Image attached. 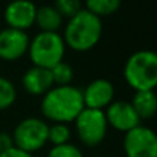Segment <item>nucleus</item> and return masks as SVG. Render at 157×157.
I'll use <instances>...</instances> for the list:
<instances>
[{"instance_id": "f257e3e1", "label": "nucleus", "mask_w": 157, "mask_h": 157, "mask_svg": "<svg viewBox=\"0 0 157 157\" xmlns=\"http://www.w3.org/2000/svg\"><path fill=\"white\" fill-rule=\"evenodd\" d=\"M86 108L83 90L76 86H54L43 95L40 109L48 120L54 123H69Z\"/></svg>"}, {"instance_id": "f03ea898", "label": "nucleus", "mask_w": 157, "mask_h": 157, "mask_svg": "<svg viewBox=\"0 0 157 157\" xmlns=\"http://www.w3.org/2000/svg\"><path fill=\"white\" fill-rule=\"evenodd\" d=\"M103 25L99 17L83 7L68 19L63 29V41L76 51H87L99 41Z\"/></svg>"}, {"instance_id": "7ed1b4c3", "label": "nucleus", "mask_w": 157, "mask_h": 157, "mask_svg": "<svg viewBox=\"0 0 157 157\" xmlns=\"http://www.w3.org/2000/svg\"><path fill=\"white\" fill-rule=\"evenodd\" d=\"M124 78L135 91H155L157 87V52L139 50L128 57Z\"/></svg>"}, {"instance_id": "20e7f679", "label": "nucleus", "mask_w": 157, "mask_h": 157, "mask_svg": "<svg viewBox=\"0 0 157 157\" xmlns=\"http://www.w3.org/2000/svg\"><path fill=\"white\" fill-rule=\"evenodd\" d=\"M65 41L58 32H39L29 41L30 61L35 66L51 69L57 63L62 62L65 54Z\"/></svg>"}, {"instance_id": "39448f33", "label": "nucleus", "mask_w": 157, "mask_h": 157, "mask_svg": "<svg viewBox=\"0 0 157 157\" xmlns=\"http://www.w3.org/2000/svg\"><path fill=\"white\" fill-rule=\"evenodd\" d=\"M48 128L50 125L37 117L21 120L13 132L14 146L29 153L39 150L48 141Z\"/></svg>"}, {"instance_id": "423d86ee", "label": "nucleus", "mask_w": 157, "mask_h": 157, "mask_svg": "<svg viewBox=\"0 0 157 157\" xmlns=\"http://www.w3.org/2000/svg\"><path fill=\"white\" fill-rule=\"evenodd\" d=\"M75 125L78 138L84 145L97 146L105 139L109 124L103 110L84 108L75 119Z\"/></svg>"}, {"instance_id": "0eeeda50", "label": "nucleus", "mask_w": 157, "mask_h": 157, "mask_svg": "<svg viewBox=\"0 0 157 157\" xmlns=\"http://www.w3.org/2000/svg\"><path fill=\"white\" fill-rule=\"evenodd\" d=\"M123 146L127 157H157V132L138 125L125 132Z\"/></svg>"}, {"instance_id": "6e6552de", "label": "nucleus", "mask_w": 157, "mask_h": 157, "mask_svg": "<svg viewBox=\"0 0 157 157\" xmlns=\"http://www.w3.org/2000/svg\"><path fill=\"white\" fill-rule=\"evenodd\" d=\"M29 36L25 30L4 28L0 30V58L14 61L21 58L29 48Z\"/></svg>"}, {"instance_id": "1a4fd4ad", "label": "nucleus", "mask_w": 157, "mask_h": 157, "mask_svg": "<svg viewBox=\"0 0 157 157\" xmlns=\"http://www.w3.org/2000/svg\"><path fill=\"white\" fill-rule=\"evenodd\" d=\"M103 112H105L108 124H110L116 130L127 132L141 125V119L134 110L131 102H127V101H113Z\"/></svg>"}, {"instance_id": "9d476101", "label": "nucleus", "mask_w": 157, "mask_h": 157, "mask_svg": "<svg viewBox=\"0 0 157 157\" xmlns=\"http://www.w3.org/2000/svg\"><path fill=\"white\" fill-rule=\"evenodd\" d=\"M84 106L103 110L114 99V86L108 78H95L83 90Z\"/></svg>"}, {"instance_id": "9b49d317", "label": "nucleus", "mask_w": 157, "mask_h": 157, "mask_svg": "<svg viewBox=\"0 0 157 157\" xmlns=\"http://www.w3.org/2000/svg\"><path fill=\"white\" fill-rule=\"evenodd\" d=\"M36 7L32 2L28 0H15L11 2L4 10V19L8 28L25 30L35 24Z\"/></svg>"}, {"instance_id": "f8f14e48", "label": "nucleus", "mask_w": 157, "mask_h": 157, "mask_svg": "<svg viewBox=\"0 0 157 157\" xmlns=\"http://www.w3.org/2000/svg\"><path fill=\"white\" fill-rule=\"evenodd\" d=\"M22 86L32 95H44L54 87L51 71L40 66H32L22 76Z\"/></svg>"}, {"instance_id": "ddd939ff", "label": "nucleus", "mask_w": 157, "mask_h": 157, "mask_svg": "<svg viewBox=\"0 0 157 157\" xmlns=\"http://www.w3.org/2000/svg\"><path fill=\"white\" fill-rule=\"evenodd\" d=\"M139 119H150L157 113V94L155 91H135L131 101Z\"/></svg>"}, {"instance_id": "4468645a", "label": "nucleus", "mask_w": 157, "mask_h": 157, "mask_svg": "<svg viewBox=\"0 0 157 157\" xmlns=\"http://www.w3.org/2000/svg\"><path fill=\"white\" fill-rule=\"evenodd\" d=\"M35 22L39 25L41 32H57L62 25V15L55 6H41L36 10Z\"/></svg>"}, {"instance_id": "2eb2a0df", "label": "nucleus", "mask_w": 157, "mask_h": 157, "mask_svg": "<svg viewBox=\"0 0 157 157\" xmlns=\"http://www.w3.org/2000/svg\"><path fill=\"white\" fill-rule=\"evenodd\" d=\"M121 6L120 0H88L86 3V8L95 14L97 17L102 15H110V14L116 13Z\"/></svg>"}, {"instance_id": "dca6fc26", "label": "nucleus", "mask_w": 157, "mask_h": 157, "mask_svg": "<svg viewBox=\"0 0 157 157\" xmlns=\"http://www.w3.org/2000/svg\"><path fill=\"white\" fill-rule=\"evenodd\" d=\"M71 139V128L65 123H54L48 128V141L52 144V146L69 144Z\"/></svg>"}, {"instance_id": "f3484780", "label": "nucleus", "mask_w": 157, "mask_h": 157, "mask_svg": "<svg viewBox=\"0 0 157 157\" xmlns=\"http://www.w3.org/2000/svg\"><path fill=\"white\" fill-rule=\"evenodd\" d=\"M17 98V88L8 78L0 76V110L10 108Z\"/></svg>"}, {"instance_id": "a211bd4d", "label": "nucleus", "mask_w": 157, "mask_h": 157, "mask_svg": "<svg viewBox=\"0 0 157 157\" xmlns=\"http://www.w3.org/2000/svg\"><path fill=\"white\" fill-rule=\"evenodd\" d=\"M55 86H68L73 78V69L68 62H59L50 69Z\"/></svg>"}, {"instance_id": "6ab92c4d", "label": "nucleus", "mask_w": 157, "mask_h": 157, "mask_svg": "<svg viewBox=\"0 0 157 157\" xmlns=\"http://www.w3.org/2000/svg\"><path fill=\"white\" fill-rule=\"evenodd\" d=\"M47 157H84L81 150L73 144H65L59 146H52Z\"/></svg>"}, {"instance_id": "aec40b11", "label": "nucleus", "mask_w": 157, "mask_h": 157, "mask_svg": "<svg viewBox=\"0 0 157 157\" xmlns=\"http://www.w3.org/2000/svg\"><path fill=\"white\" fill-rule=\"evenodd\" d=\"M55 8L61 13V15H66L68 18L73 17L83 8V4L78 0H58L55 3Z\"/></svg>"}, {"instance_id": "412c9836", "label": "nucleus", "mask_w": 157, "mask_h": 157, "mask_svg": "<svg viewBox=\"0 0 157 157\" xmlns=\"http://www.w3.org/2000/svg\"><path fill=\"white\" fill-rule=\"evenodd\" d=\"M0 157H33V155L29 152H25V150L19 149L17 146H13L6 152L0 153Z\"/></svg>"}, {"instance_id": "4be33fe9", "label": "nucleus", "mask_w": 157, "mask_h": 157, "mask_svg": "<svg viewBox=\"0 0 157 157\" xmlns=\"http://www.w3.org/2000/svg\"><path fill=\"white\" fill-rule=\"evenodd\" d=\"M14 146L13 135H10L8 132H0V153L8 150L10 147Z\"/></svg>"}]
</instances>
